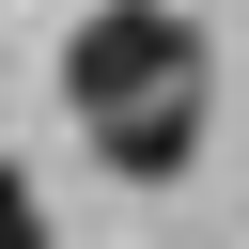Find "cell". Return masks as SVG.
<instances>
[{
	"label": "cell",
	"mask_w": 249,
	"mask_h": 249,
	"mask_svg": "<svg viewBox=\"0 0 249 249\" xmlns=\"http://www.w3.org/2000/svg\"><path fill=\"white\" fill-rule=\"evenodd\" d=\"M62 124L109 187H171L218 124V31L187 0H93L62 31Z\"/></svg>",
	"instance_id": "obj_1"
},
{
	"label": "cell",
	"mask_w": 249,
	"mask_h": 249,
	"mask_svg": "<svg viewBox=\"0 0 249 249\" xmlns=\"http://www.w3.org/2000/svg\"><path fill=\"white\" fill-rule=\"evenodd\" d=\"M0 249H62V233H47V187H31L16 156H0Z\"/></svg>",
	"instance_id": "obj_2"
}]
</instances>
